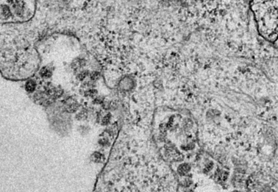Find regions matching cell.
Masks as SVG:
<instances>
[{
    "mask_svg": "<svg viewBox=\"0 0 278 192\" xmlns=\"http://www.w3.org/2000/svg\"><path fill=\"white\" fill-rule=\"evenodd\" d=\"M36 84L35 82L32 80L28 81L25 85L26 90L28 92H33L36 89Z\"/></svg>",
    "mask_w": 278,
    "mask_h": 192,
    "instance_id": "obj_3",
    "label": "cell"
},
{
    "mask_svg": "<svg viewBox=\"0 0 278 192\" xmlns=\"http://www.w3.org/2000/svg\"><path fill=\"white\" fill-rule=\"evenodd\" d=\"M92 192H177V183L165 167H108L98 176Z\"/></svg>",
    "mask_w": 278,
    "mask_h": 192,
    "instance_id": "obj_1",
    "label": "cell"
},
{
    "mask_svg": "<svg viewBox=\"0 0 278 192\" xmlns=\"http://www.w3.org/2000/svg\"><path fill=\"white\" fill-rule=\"evenodd\" d=\"M238 192V191H234V192Z\"/></svg>",
    "mask_w": 278,
    "mask_h": 192,
    "instance_id": "obj_6",
    "label": "cell"
},
{
    "mask_svg": "<svg viewBox=\"0 0 278 192\" xmlns=\"http://www.w3.org/2000/svg\"><path fill=\"white\" fill-rule=\"evenodd\" d=\"M189 170H190L189 165L186 164H184L182 165H180V167L178 168V171L180 175H185L189 171Z\"/></svg>",
    "mask_w": 278,
    "mask_h": 192,
    "instance_id": "obj_4",
    "label": "cell"
},
{
    "mask_svg": "<svg viewBox=\"0 0 278 192\" xmlns=\"http://www.w3.org/2000/svg\"><path fill=\"white\" fill-rule=\"evenodd\" d=\"M251 9L260 36L278 48V1H253Z\"/></svg>",
    "mask_w": 278,
    "mask_h": 192,
    "instance_id": "obj_2",
    "label": "cell"
},
{
    "mask_svg": "<svg viewBox=\"0 0 278 192\" xmlns=\"http://www.w3.org/2000/svg\"><path fill=\"white\" fill-rule=\"evenodd\" d=\"M41 74L42 76L44 77H49L51 75V73L48 69L44 68L41 70Z\"/></svg>",
    "mask_w": 278,
    "mask_h": 192,
    "instance_id": "obj_5",
    "label": "cell"
}]
</instances>
